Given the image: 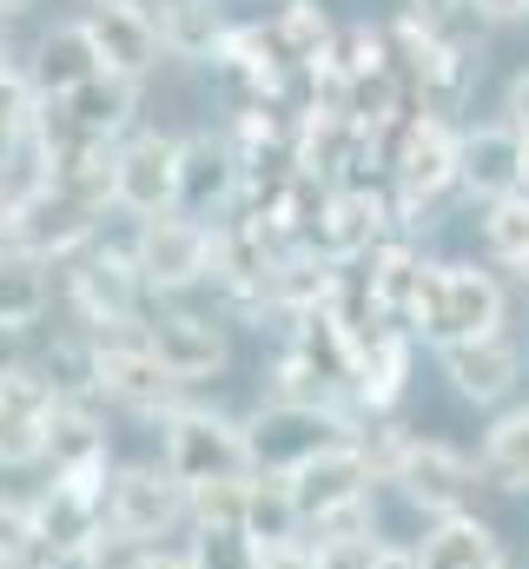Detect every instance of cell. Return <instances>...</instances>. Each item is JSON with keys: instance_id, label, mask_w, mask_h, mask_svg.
Masks as SVG:
<instances>
[{"instance_id": "cell-15", "label": "cell", "mask_w": 529, "mask_h": 569, "mask_svg": "<svg viewBox=\"0 0 529 569\" xmlns=\"http://www.w3.org/2000/svg\"><path fill=\"white\" fill-rule=\"evenodd\" d=\"M365 430V425H358ZM291 483V503H298V517H305V530L318 523V517H331V510H345V503H365V497H378V463H371V450L351 437V443H338V450H325V457H311L305 470H291L285 477Z\"/></svg>"}, {"instance_id": "cell-25", "label": "cell", "mask_w": 529, "mask_h": 569, "mask_svg": "<svg viewBox=\"0 0 529 569\" xmlns=\"http://www.w3.org/2000/svg\"><path fill=\"white\" fill-rule=\"evenodd\" d=\"M239 530L259 543L264 557L271 550H291V543H305V517H298V503H291V483L285 477H246V510H239Z\"/></svg>"}, {"instance_id": "cell-41", "label": "cell", "mask_w": 529, "mask_h": 569, "mask_svg": "<svg viewBox=\"0 0 529 569\" xmlns=\"http://www.w3.org/2000/svg\"><path fill=\"white\" fill-rule=\"evenodd\" d=\"M523 192H529V140H523Z\"/></svg>"}, {"instance_id": "cell-24", "label": "cell", "mask_w": 529, "mask_h": 569, "mask_svg": "<svg viewBox=\"0 0 529 569\" xmlns=\"http://www.w3.org/2000/svg\"><path fill=\"white\" fill-rule=\"evenodd\" d=\"M107 405L100 398H60L47 418V470H87L107 463Z\"/></svg>"}, {"instance_id": "cell-8", "label": "cell", "mask_w": 529, "mask_h": 569, "mask_svg": "<svg viewBox=\"0 0 529 569\" xmlns=\"http://www.w3.org/2000/svg\"><path fill=\"white\" fill-rule=\"evenodd\" d=\"M132 266L146 298H179L192 284H212V246H219V226L206 219H186V212H159V219H139L132 226Z\"/></svg>"}, {"instance_id": "cell-32", "label": "cell", "mask_w": 529, "mask_h": 569, "mask_svg": "<svg viewBox=\"0 0 529 569\" xmlns=\"http://www.w3.org/2000/svg\"><path fill=\"white\" fill-rule=\"evenodd\" d=\"M385 557V530L378 537H331V543H311V569H378Z\"/></svg>"}, {"instance_id": "cell-11", "label": "cell", "mask_w": 529, "mask_h": 569, "mask_svg": "<svg viewBox=\"0 0 529 569\" xmlns=\"http://www.w3.org/2000/svg\"><path fill=\"white\" fill-rule=\"evenodd\" d=\"M391 239V199L378 186H331L305 246L331 266H351V259H371L378 246Z\"/></svg>"}, {"instance_id": "cell-38", "label": "cell", "mask_w": 529, "mask_h": 569, "mask_svg": "<svg viewBox=\"0 0 529 569\" xmlns=\"http://www.w3.org/2000/svg\"><path fill=\"white\" fill-rule=\"evenodd\" d=\"M27 7H40V0H0V20H20Z\"/></svg>"}, {"instance_id": "cell-13", "label": "cell", "mask_w": 529, "mask_h": 569, "mask_svg": "<svg viewBox=\"0 0 529 569\" xmlns=\"http://www.w3.org/2000/svg\"><path fill=\"white\" fill-rule=\"evenodd\" d=\"M60 391L40 365H7L0 371V470H27L47 463V418H53Z\"/></svg>"}, {"instance_id": "cell-9", "label": "cell", "mask_w": 529, "mask_h": 569, "mask_svg": "<svg viewBox=\"0 0 529 569\" xmlns=\"http://www.w3.org/2000/svg\"><path fill=\"white\" fill-rule=\"evenodd\" d=\"M146 351L186 385V391H199L206 378H219L226 365H232V338H226V318H212V311H186V305H166V311H152L146 325Z\"/></svg>"}, {"instance_id": "cell-12", "label": "cell", "mask_w": 529, "mask_h": 569, "mask_svg": "<svg viewBox=\"0 0 529 569\" xmlns=\"http://www.w3.org/2000/svg\"><path fill=\"white\" fill-rule=\"evenodd\" d=\"M179 206V140L172 133H127L113 146V212L159 219Z\"/></svg>"}, {"instance_id": "cell-6", "label": "cell", "mask_w": 529, "mask_h": 569, "mask_svg": "<svg viewBox=\"0 0 529 569\" xmlns=\"http://www.w3.org/2000/svg\"><path fill=\"white\" fill-rule=\"evenodd\" d=\"M146 325V318H139ZM107 331V338H93V398L100 405H113V411H132V418H166V411H179L186 405V385L146 351V331Z\"/></svg>"}, {"instance_id": "cell-42", "label": "cell", "mask_w": 529, "mask_h": 569, "mask_svg": "<svg viewBox=\"0 0 529 569\" xmlns=\"http://www.w3.org/2000/svg\"><path fill=\"white\" fill-rule=\"evenodd\" d=\"M483 569H517V563H510V557H497V563H483Z\"/></svg>"}, {"instance_id": "cell-44", "label": "cell", "mask_w": 529, "mask_h": 569, "mask_svg": "<svg viewBox=\"0 0 529 569\" xmlns=\"http://www.w3.org/2000/svg\"><path fill=\"white\" fill-rule=\"evenodd\" d=\"M0 569H7V563H0Z\"/></svg>"}, {"instance_id": "cell-43", "label": "cell", "mask_w": 529, "mask_h": 569, "mask_svg": "<svg viewBox=\"0 0 529 569\" xmlns=\"http://www.w3.org/2000/svg\"><path fill=\"white\" fill-rule=\"evenodd\" d=\"M278 7H298V0H278Z\"/></svg>"}, {"instance_id": "cell-18", "label": "cell", "mask_w": 529, "mask_h": 569, "mask_svg": "<svg viewBox=\"0 0 529 569\" xmlns=\"http://www.w3.org/2000/svg\"><path fill=\"white\" fill-rule=\"evenodd\" d=\"M100 239V212H87L73 192H40V199H27L20 206V219H13V246H27V252H40L47 266H67L73 252H87Z\"/></svg>"}, {"instance_id": "cell-19", "label": "cell", "mask_w": 529, "mask_h": 569, "mask_svg": "<svg viewBox=\"0 0 529 569\" xmlns=\"http://www.w3.org/2000/svg\"><path fill=\"white\" fill-rule=\"evenodd\" d=\"M457 192H470L477 206L523 192V140L503 120L463 127V152H457Z\"/></svg>"}, {"instance_id": "cell-21", "label": "cell", "mask_w": 529, "mask_h": 569, "mask_svg": "<svg viewBox=\"0 0 529 569\" xmlns=\"http://www.w3.org/2000/svg\"><path fill=\"white\" fill-rule=\"evenodd\" d=\"M410 550H417V569H483V563H497V557H510L503 537H497V523L477 517V510L430 517Z\"/></svg>"}, {"instance_id": "cell-7", "label": "cell", "mask_w": 529, "mask_h": 569, "mask_svg": "<svg viewBox=\"0 0 529 569\" xmlns=\"http://www.w3.org/2000/svg\"><path fill=\"white\" fill-rule=\"evenodd\" d=\"M60 272H67V305H73L80 331L107 338V331H132V325H139L146 284H139V266H132V246L93 239V246L73 252Z\"/></svg>"}, {"instance_id": "cell-23", "label": "cell", "mask_w": 529, "mask_h": 569, "mask_svg": "<svg viewBox=\"0 0 529 569\" xmlns=\"http://www.w3.org/2000/svg\"><path fill=\"white\" fill-rule=\"evenodd\" d=\"M53 272L60 266H47L40 252H27V246H0V331H13V338H27L40 318H47V305H53Z\"/></svg>"}, {"instance_id": "cell-31", "label": "cell", "mask_w": 529, "mask_h": 569, "mask_svg": "<svg viewBox=\"0 0 529 569\" xmlns=\"http://www.w3.org/2000/svg\"><path fill=\"white\" fill-rule=\"evenodd\" d=\"M33 120H40V93L27 80V67H0V159L33 133Z\"/></svg>"}, {"instance_id": "cell-17", "label": "cell", "mask_w": 529, "mask_h": 569, "mask_svg": "<svg viewBox=\"0 0 529 569\" xmlns=\"http://www.w3.org/2000/svg\"><path fill=\"white\" fill-rule=\"evenodd\" d=\"M239 186H246V166H239V146L219 140V133H192L179 140V206L186 219H219L239 206Z\"/></svg>"}, {"instance_id": "cell-14", "label": "cell", "mask_w": 529, "mask_h": 569, "mask_svg": "<svg viewBox=\"0 0 529 569\" xmlns=\"http://www.w3.org/2000/svg\"><path fill=\"white\" fill-rule=\"evenodd\" d=\"M80 27H87V40H93V53H100L107 73L146 80V73L166 60L159 20H152L146 0H87V7H80Z\"/></svg>"}, {"instance_id": "cell-34", "label": "cell", "mask_w": 529, "mask_h": 569, "mask_svg": "<svg viewBox=\"0 0 529 569\" xmlns=\"http://www.w3.org/2000/svg\"><path fill=\"white\" fill-rule=\"evenodd\" d=\"M503 127H510L517 140H529V67L503 87Z\"/></svg>"}, {"instance_id": "cell-4", "label": "cell", "mask_w": 529, "mask_h": 569, "mask_svg": "<svg viewBox=\"0 0 529 569\" xmlns=\"http://www.w3.org/2000/svg\"><path fill=\"white\" fill-rule=\"evenodd\" d=\"M172 530H186V483L159 457L113 463V477H107V557L166 543ZM107 557H100V569H107Z\"/></svg>"}, {"instance_id": "cell-30", "label": "cell", "mask_w": 529, "mask_h": 569, "mask_svg": "<svg viewBox=\"0 0 529 569\" xmlns=\"http://www.w3.org/2000/svg\"><path fill=\"white\" fill-rule=\"evenodd\" d=\"M0 563H7V569H47L33 503H27V497H13V490H0Z\"/></svg>"}, {"instance_id": "cell-33", "label": "cell", "mask_w": 529, "mask_h": 569, "mask_svg": "<svg viewBox=\"0 0 529 569\" xmlns=\"http://www.w3.org/2000/svg\"><path fill=\"white\" fill-rule=\"evenodd\" d=\"M107 569H192V557H186V543H146V550L107 557Z\"/></svg>"}, {"instance_id": "cell-27", "label": "cell", "mask_w": 529, "mask_h": 569, "mask_svg": "<svg viewBox=\"0 0 529 569\" xmlns=\"http://www.w3.org/2000/svg\"><path fill=\"white\" fill-rule=\"evenodd\" d=\"M410 27H423L437 47H450V53H470V60H483V20H477V7L470 0H410V13H403Z\"/></svg>"}, {"instance_id": "cell-3", "label": "cell", "mask_w": 529, "mask_h": 569, "mask_svg": "<svg viewBox=\"0 0 529 569\" xmlns=\"http://www.w3.org/2000/svg\"><path fill=\"white\" fill-rule=\"evenodd\" d=\"M159 463L186 483V490H206V483H246L252 477V450H246V425L212 411V405H179L159 418Z\"/></svg>"}, {"instance_id": "cell-28", "label": "cell", "mask_w": 529, "mask_h": 569, "mask_svg": "<svg viewBox=\"0 0 529 569\" xmlns=\"http://www.w3.org/2000/svg\"><path fill=\"white\" fill-rule=\"evenodd\" d=\"M477 232H483V252L490 266H523L529 259V192H510V199H490L477 212Z\"/></svg>"}, {"instance_id": "cell-35", "label": "cell", "mask_w": 529, "mask_h": 569, "mask_svg": "<svg viewBox=\"0 0 529 569\" xmlns=\"http://www.w3.org/2000/svg\"><path fill=\"white\" fill-rule=\"evenodd\" d=\"M470 7H477L483 27H517V20H529V0H470Z\"/></svg>"}, {"instance_id": "cell-22", "label": "cell", "mask_w": 529, "mask_h": 569, "mask_svg": "<svg viewBox=\"0 0 529 569\" xmlns=\"http://www.w3.org/2000/svg\"><path fill=\"white\" fill-rule=\"evenodd\" d=\"M159 47L166 60H219V47L232 40V7L226 0H159Z\"/></svg>"}, {"instance_id": "cell-10", "label": "cell", "mask_w": 529, "mask_h": 569, "mask_svg": "<svg viewBox=\"0 0 529 569\" xmlns=\"http://www.w3.org/2000/svg\"><path fill=\"white\" fill-rule=\"evenodd\" d=\"M437 371L450 378V391L477 411H503L517 391H523L529 351L510 331H490V338H463V345H437Z\"/></svg>"}, {"instance_id": "cell-2", "label": "cell", "mask_w": 529, "mask_h": 569, "mask_svg": "<svg viewBox=\"0 0 529 569\" xmlns=\"http://www.w3.org/2000/svg\"><path fill=\"white\" fill-rule=\"evenodd\" d=\"M490 331H510V284L477 259H430L410 305V338L437 351V345H463Z\"/></svg>"}, {"instance_id": "cell-5", "label": "cell", "mask_w": 529, "mask_h": 569, "mask_svg": "<svg viewBox=\"0 0 529 569\" xmlns=\"http://www.w3.org/2000/svg\"><path fill=\"white\" fill-rule=\"evenodd\" d=\"M351 437H358V411H345V405H271L264 398L246 418V450H252L259 477H291Z\"/></svg>"}, {"instance_id": "cell-37", "label": "cell", "mask_w": 529, "mask_h": 569, "mask_svg": "<svg viewBox=\"0 0 529 569\" xmlns=\"http://www.w3.org/2000/svg\"><path fill=\"white\" fill-rule=\"evenodd\" d=\"M13 219H20V206H13V199H7V186H0V246L13 239Z\"/></svg>"}, {"instance_id": "cell-40", "label": "cell", "mask_w": 529, "mask_h": 569, "mask_svg": "<svg viewBox=\"0 0 529 569\" xmlns=\"http://www.w3.org/2000/svg\"><path fill=\"white\" fill-rule=\"evenodd\" d=\"M510 272H517V284H523V291H529V259H523V266H510Z\"/></svg>"}, {"instance_id": "cell-1", "label": "cell", "mask_w": 529, "mask_h": 569, "mask_svg": "<svg viewBox=\"0 0 529 569\" xmlns=\"http://www.w3.org/2000/svg\"><path fill=\"white\" fill-rule=\"evenodd\" d=\"M358 443L371 450L378 477L391 483L423 523H430V517H457V510H470V490L483 483V477H477V457H463V450L443 443V437L403 430V425H391V418H371V425L358 430Z\"/></svg>"}, {"instance_id": "cell-29", "label": "cell", "mask_w": 529, "mask_h": 569, "mask_svg": "<svg viewBox=\"0 0 529 569\" xmlns=\"http://www.w3.org/2000/svg\"><path fill=\"white\" fill-rule=\"evenodd\" d=\"M186 557L192 569H264V550L239 530V523H206L186 537Z\"/></svg>"}, {"instance_id": "cell-36", "label": "cell", "mask_w": 529, "mask_h": 569, "mask_svg": "<svg viewBox=\"0 0 529 569\" xmlns=\"http://www.w3.org/2000/svg\"><path fill=\"white\" fill-rule=\"evenodd\" d=\"M378 569H417V550H410V543H385Z\"/></svg>"}, {"instance_id": "cell-39", "label": "cell", "mask_w": 529, "mask_h": 569, "mask_svg": "<svg viewBox=\"0 0 529 569\" xmlns=\"http://www.w3.org/2000/svg\"><path fill=\"white\" fill-rule=\"evenodd\" d=\"M13 345H20V338H13V331H0V371L13 365Z\"/></svg>"}, {"instance_id": "cell-20", "label": "cell", "mask_w": 529, "mask_h": 569, "mask_svg": "<svg viewBox=\"0 0 529 569\" xmlns=\"http://www.w3.org/2000/svg\"><path fill=\"white\" fill-rule=\"evenodd\" d=\"M93 73H107V67H100V53H93V40H87V27H80V20H53V27L33 40L27 80H33V93H40V100H67V93H73V87H87Z\"/></svg>"}, {"instance_id": "cell-16", "label": "cell", "mask_w": 529, "mask_h": 569, "mask_svg": "<svg viewBox=\"0 0 529 569\" xmlns=\"http://www.w3.org/2000/svg\"><path fill=\"white\" fill-rule=\"evenodd\" d=\"M132 113H139V80L127 73H93L87 87H73L67 100H40V120L73 133V140H100L120 146L132 133Z\"/></svg>"}, {"instance_id": "cell-26", "label": "cell", "mask_w": 529, "mask_h": 569, "mask_svg": "<svg viewBox=\"0 0 529 569\" xmlns=\"http://www.w3.org/2000/svg\"><path fill=\"white\" fill-rule=\"evenodd\" d=\"M477 477L490 490H503V497H529V405H510L497 425L483 430Z\"/></svg>"}]
</instances>
